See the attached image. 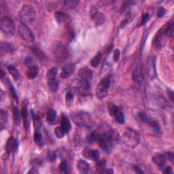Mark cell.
Here are the masks:
<instances>
[{
    "instance_id": "obj_1",
    "label": "cell",
    "mask_w": 174,
    "mask_h": 174,
    "mask_svg": "<svg viewBox=\"0 0 174 174\" xmlns=\"http://www.w3.org/2000/svg\"><path fill=\"white\" fill-rule=\"evenodd\" d=\"M95 142L97 143L103 151L110 153L114 146V143L120 139V135L117 130L111 129H106L103 132L94 131Z\"/></svg>"
},
{
    "instance_id": "obj_35",
    "label": "cell",
    "mask_w": 174,
    "mask_h": 174,
    "mask_svg": "<svg viewBox=\"0 0 174 174\" xmlns=\"http://www.w3.org/2000/svg\"><path fill=\"white\" fill-rule=\"evenodd\" d=\"M31 50L35 54V55L38 57L40 61H44L46 59L45 54L41 51L39 48L35 46H32Z\"/></svg>"
},
{
    "instance_id": "obj_50",
    "label": "cell",
    "mask_w": 174,
    "mask_h": 174,
    "mask_svg": "<svg viewBox=\"0 0 174 174\" xmlns=\"http://www.w3.org/2000/svg\"><path fill=\"white\" fill-rule=\"evenodd\" d=\"M165 12H166V10L163 7H159L158 8V10H157V17L159 18H161L163 17V16L165 15Z\"/></svg>"
},
{
    "instance_id": "obj_45",
    "label": "cell",
    "mask_w": 174,
    "mask_h": 174,
    "mask_svg": "<svg viewBox=\"0 0 174 174\" xmlns=\"http://www.w3.org/2000/svg\"><path fill=\"white\" fill-rule=\"evenodd\" d=\"M92 155H93V150L86 148L82 152V156L84 157L85 159L89 160H92Z\"/></svg>"
},
{
    "instance_id": "obj_46",
    "label": "cell",
    "mask_w": 174,
    "mask_h": 174,
    "mask_svg": "<svg viewBox=\"0 0 174 174\" xmlns=\"http://www.w3.org/2000/svg\"><path fill=\"white\" fill-rule=\"evenodd\" d=\"M68 162L66 160H63L61 161V163L59 165V169L60 170L63 172V173H68Z\"/></svg>"
},
{
    "instance_id": "obj_43",
    "label": "cell",
    "mask_w": 174,
    "mask_h": 174,
    "mask_svg": "<svg viewBox=\"0 0 174 174\" xmlns=\"http://www.w3.org/2000/svg\"><path fill=\"white\" fill-rule=\"evenodd\" d=\"M75 37V33H74V31L73 30V29L69 27L68 28L67 30V34H66V40L68 42H72V40Z\"/></svg>"
},
{
    "instance_id": "obj_14",
    "label": "cell",
    "mask_w": 174,
    "mask_h": 174,
    "mask_svg": "<svg viewBox=\"0 0 174 174\" xmlns=\"http://www.w3.org/2000/svg\"><path fill=\"white\" fill-rule=\"evenodd\" d=\"M156 59L155 57H152L148 61L147 63V72L148 76L152 79H154L156 77V66H155Z\"/></svg>"
},
{
    "instance_id": "obj_21",
    "label": "cell",
    "mask_w": 174,
    "mask_h": 174,
    "mask_svg": "<svg viewBox=\"0 0 174 174\" xmlns=\"http://www.w3.org/2000/svg\"><path fill=\"white\" fill-rule=\"evenodd\" d=\"M1 51L2 52L13 54L15 52L16 49L15 47L11 43L6 42V41H2Z\"/></svg>"
},
{
    "instance_id": "obj_9",
    "label": "cell",
    "mask_w": 174,
    "mask_h": 174,
    "mask_svg": "<svg viewBox=\"0 0 174 174\" xmlns=\"http://www.w3.org/2000/svg\"><path fill=\"white\" fill-rule=\"evenodd\" d=\"M53 54L59 61H63L68 59L69 52L65 45L61 42H57L53 48Z\"/></svg>"
},
{
    "instance_id": "obj_36",
    "label": "cell",
    "mask_w": 174,
    "mask_h": 174,
    "mask_svg": "<svg viewBox=\"0 0 174 174\" xmlns=\"http://www.w3.org/2000/svg\"><path fill=\"white\" fill-rule=\"evenodd\" d=\"M59 81L57 80H54L51 81H48V86L50 90L52 93H56L59 89Z\"/></svg>"
},
{
    "instance_id": "obj_47",
    "label": "cell",
    "mask_w": 174,
    "mask_h": 174,
    "mask_svg": "<svg viewBox=\"0 0 174 174\" xmlns=\"http://www.w3.org/2000/svg\"><path fill=\"white\" fill-rule=\"evenodd\" d=\"M138 117L139 118V121L141 122H147L148 120V117H147L146 114L144 112V111H140V112H139L138 114Z\"/></svg>"
},
{
    "instance_id": "obj_12",
    "label": "cell",
    "mask_w": 174,
    "mask_h": 174,
    "mask_svg": "<svg viewBox=\"0 0 174 174\" xmlns=\"http://www.w3.org/2000/svg\"><path fill=\"white\" fill-rule=\"evenodd\" d=\"M78 76L80 80L90 82L93 77V71L87 67H84L79 69L78 71Z\"/></svg>"
},
{
    "instance_id": "obj_40",
    "label": "cell",
    "mask_w": 174,
    "mask_h": 174,
    "mask_svg": "<svg viewBox=\"0 0 174 174\" xmlns=\"http://www.w3.org/2000/svg\"><path fill=\"white\" fill-rule=\"evenodd\" d=\"M73 101V95L72 91H68L65 95V102L66 105L68 107L72 106Z\"/></svg>"
},
{
    "instance_id": "obj_16",
    "label": "cell",
    "mask_w": 174,
    "mask_h": 174,
    "mask_svg": "<svg viewBox=\"0 0 174 174\" xmlns=\"http://www.w3.org/2000/svg\"><path fill=\"white\" fill-rule=\"evenodd\" d=\"M75 71V65L73 63H68L64 65L61 69V76L63 78H68L70 76H72Z\"/></svg>"
},
{
    "instance_id": "obj_13",
    "label": "cell",
    "mask_w": 174,
    "mask_h": 174,
    "mask_svg": "<svg viewBox=\"0 0 174 174\" xmlns=\"http://www.w3.org/2000/svg\"><path fill=\"white\" fill-rule=\"evenodd\" d=\"M27 106H28V101L27 99L24 100L23 102V105L21 107V111H20V114H21V118L23 119V126L24 128L26 130L29 128V118H28V111H27Z\"/></svg>"
},
{
    "instance_id": "obj_24",
    "label": "cell",
    "mask_w": 174,
    "mask_h": 174,
    "mask_svg": "<svg viewBox=\"0 0 174 174\" xmlns=\"http://www.w3.org/2000/svg\"><path fill=\"white\" fill-rule=\"evenodd\" d=\"M31 114L33 119V122H34V126L35 130H40V129L42 127V121L41 118L38 117V115H36L34 110H31Z\"/></svg>"
},
{
    "instance_id": "obj_22",
    "label": "cell",
    "mask_w": 174,
    "mask_h": 174,
    "mask_svg": "<svg viewBox=\"0 0 174 174\" xmlns=\"http://www.w3.org/2000/svg\"><path fill=\"white\" fill-rule=\"evenodd\" d=\"M55 18L58 23H65L69 22V17L64 12L59 11L57 12L55 14Z\"/></svg>"
},
{
    "instance_id": "obj_41",
    "label": "cell",
    "mask_w": 174,
    "mask_h": 174,
    "mask_svg": "<svg viewBox=\"0 0 174 174\" xmlns=\"http://www.w3.org/2000/svg\"><path fill=\"white\" fill-rule=\"evenodd\" d=\"M55 133L57 136V138L59 139H62L64 138L65 135L66 134L65 131L63 129V128H62L61 126L60 127H57L55 128Z\"/></svg>"
},
{
    "instance_id": "obj_55",
    "label": "cell",
    "mask_w": 174,
    "mask_h": 174,
    "mask_svg": "<svg viewBox=\"0 0 174 174\" xmlns=\"http://www.w3.org/2000/svg\"><path fill=\"white\" fill-rule=\"evenodd\" d=\"M163 173H173V171H172V169L171 167H165L164 170L163 171Z\"/></svg>"
},
{
    "instance_id": "obj_33",
    "label": "cell",
    "mask_w": 174,
    "mask_h": 174,
    "mask_svg": "<svg viewBox=\"0 0 174 174\" xmlns=\"http://www.w3.org/2000/svg\"><path fill=\"white\" fill-rule=\"evenodd\" d=\"M20 118H21V114L20 113L19 109L16 106H13V118L15 125L19 126L20 124Z\"/></svg>"
},
{
    "instance_id": "obj_38",
    "label": "cell",
    "mask_w": 174,
    "mask_h": 174,
    "mask_svg": "<svg viewBox=\"0 0 174 174\" xmlns=\"http://www.w3.org/2000/svg\"><path fill=\"white\" fill-rule=\"evenodd\" d=\"M56 117H57V112L55 110H51L50 111H48V112L47 113V115H46V120L49 123L52 124L55 122Z\"/></svg>"
},
{
    "instance_id": "obj_19",
    "label": "cell",
    "mask_w": 174,
    "mask_h": 174,
    "mask_svg": "<svg viewBox=\"0 0 174 174\" xmlns=\"http://www.w3.org/2000/svg\"><path fill=\"white\" fill-rule=\"evenodd\" d=\"M143 78L144 77L142 69H141L139 67H138L135 69L133 73V81L136 82L137 84L141 85L142 84Z\"/></svg>"
},
{
    "instance_id": "obj_39",
    "label": "cell",
    "mask_w": 174,
    "mask_h": 174,
    "mask_svg": "<svg viewBox=\"0 0 174 174\" xmlns=\"http://www.w3.org/2000/svg\"><path fill=\"white\" fill-rule=\"evenodd\" d=\"M115 121L118 122V124H123L125 122V116H124V114L122 111L119 110L117 114L115 115V117H114Z\"/></svg>"
},
{
    "instance_id": "obj_5",
    "label": "cell",
    "mask_w": 174,
    "mask_h": 174,
    "mask_svg": "<svg viewBox=\"0 0 174 174\" xmlns=\"http://www.w3.org/2000/svg\"><path fill=\"white\" fill-rule=\"evenodd\" d=\"M0 30L4 38H12L15 34V26L12 19L7 16H2L0 20Z\"/></svg>"
},
{
    "instance_id": "obj_56",
    "label": "cell",
    "mask_w": 174,
    "mask_h": 174,
    "mask_svg": "<svg viewBox=\"0 0 174 174\" xmlns=\"http://www.w3.org/2000/svg\"><path fill=\"white\" fill-rule=\"evenodd\" d=\"M133 169L134 171L138 173H144V171L142 170V169H141L140 167H139L138 166H134L133 167Z\"/></svg>"
},
{
    "instance_id": "obj_18",
    "label": "cell",
    "mask_w": 174,
    "mask_h": 174,
    "mask_svg": "<svg viewBox=\"0 0 174 174\" xmlns=\"http://www.w3.org/2000/svg\"><path fill=\"white\" fill-rule=\"evenodd\" d=\"M77 169L80 173H88L90 171V165L84 160H80L77 163Z\"/></svg>"
},
{
    "instance_id": "obj_15",
    "label": "cell",
    "mask_w": 174,
    "mask_h": 174,
    "mask_svg": "<svg viewBox=\"0 0 174 174\" xmlns=\"http://www.w3.org/2000/svg\"><path fill=\"white\" fill-rule=\"evenodd\" d=\"M152 160L153 161V163H154L156 166H158L160 169H163L164 168L165 164H166L167 157L165 154L157 153V154L152 156Z\"/></svg>"
},
{
    "instance_id": "obj_23",
    "label": "cell",
    "mask_w": 174,
    "mask_h": 174,
    "mask_svg": "<svg viewBox=\"0 0 174 174\" xmlns=\"http://www.w3.org/2000/svg\"><path fill=\"white\" fill-rule=\"evenodd\" d=\"M6 85L8 86V89H9V90H10L12 99H14V100L15 101V102L16 103H19V97H18V95H17V93H16V90L14 89V87L13 86V85H12V84L11 83V82L10 81V80L8 79V78H6Z\"/></svg>"
},
{
    "instance_id": "obj_7",
    "label": "cell",
    "mask_w": 174,
    "mask_h": 174,
    "mask_svg": "<svg viewBox=\"0 0 174 174\" xmlns=\"http://www.w3.org/2000/svg\"><path fill=\"white\" fill-rule=\"evenodd\" d=\"M72 119L73 122L79 126L89 127L92 125L93 120L91 116L89 113L85 111H78L73 114L72 115Z\"/></svg>"
},
{
    "instance_id": "obj_30",
    "label": "cell",
    "mask_w": 174,
    "mask_h": 174,
    "mask_svg": "<svg viewBox=\"0 0 174 174\" xmlns=\"http://www.w3.org/2000/svg\"><path fill=\"white\" fill-rule=\"evenodd\" d=\"M119 107L113 103H108L107 105V111L111 117H114L119 110Z\"/></svg>"
},
{
    "instance_id": "obj_6",
    "label": "cell",
    "mask_w": 174,
    "mask_h": 174,
    "mask_svg": "<svg viewBox=\"0 0 174 174\" xmlns=\"http://www.w3.org/2000/svg\"><path fill=\"white\" fill-rule=\"evenodd\" d=\"M111 86V79L109 76H106L101 80L95 89V95L99 99H104Z\"/></svg>"
},
{
    "instance_id": "obj_44",
    "label": "cell",
    "mask_w": 174,
    "mask_h": 174,
    "mask_svg": "<svg viewBox=\"0 0 174 174\" xmlns=\"http://www.w3.org/2000/svg\"><path fill=\"white\" fill-rule=\"evenodd\" d=\"M149 19H150V15H149L148 12L144 13L142 16V19H141V20L139 22V24L137 25V27H139L144 25V24L148 21Z\"/></svg>"
},
{
    "instance_id": "obj_31",
    "label": "cell",
    "mask_w": 174,
    "mask_h": 174,
    "mask_svg": "<svg viewBox=\"0 0 174 174\" xmlns=\"http://www.w3.org/2000/svg\"><path fill=\"white\" fill-rule=\"evenodd\" d=\"M58 73V69L57 68H52L50 69L46 73V79L48 81H51L56 80V78Z\"/></svg>"
},
{
    "instance_id": "obj_27",
    "label": "cell",
    "mask_w": 174,
    "mask_h": 174,
    "mask_svg": "<svg viewBox=\"0 0 174 174\" xmlns=\"http://www.w3.org/2000/svg\"><path fill=\"white\" fill-rule=\"evenodd\" d=\"M101 58H102V53L101 51H99L96 54V55L91 59V60L90 61V65L92 66L93 68H97V66L99 65V63H100Z\"/></svg>"
},
{
    "instance_id": "obj_4",
    "label": "cell",
    "mask_w": 174,
    "mask_h": 174,
    "mask_svg": "<svg viewBox=\"0 0 174 174\" xmlns=\"http://www.w3.org/2000/svg\"><path fill=\"white\" fill-rule=\"evenodd\" d=\"M35 17V10L31 5H24L19 12V19L20 21L26 25L34 22Z\"/></svg>"
},
{
    "instance_id": "obj_2",
    "label": "cell",
    "mask_w": 174,
    "mask_h": 174,
    "mask_svg": "<svg viewBox=\"0 0 174 174\" xmlns=\"http://www.w3.org/2000/svg\"><path fill=\"white\" fill-rule=\"evenodd\" d=\"M173 19L169 20L164 26L161 27L159 31L156 33L152 44L156 50L160 49L163 47V39L165 37H173Z\"/></svg>"
},
{
    "instance_id": "obj_37",
    "label": "cell",
    "mask_w": 174,
    "mask_h": 174,
    "mask_svg": "<svg viewBox=\"0 0 174 174\" xmlns=\"http://www.w3.org/2000/svg\"><path fill=\"white\" fill-rule=\"evenodd\" d=\"M79 3V1H76V0H67V1L63 2L64 6L69 8V9H74V8H76L78 6Z\"/></svg>"
},
{
    "instance_id": "obj_10",
    "label": "cell",
    "mask_w": 174,
    "mask_h": 174,
    "mask_svg": "<svg viewBox=\"0 0 174 174\" xmlns=\"http://www.w3.org/2000/svg\"><path fill=\"white\" fill-rule=\"evenodd\" d=\"M90 18L95 25L96 27H99L103 25L106 22V16L101 12L94 10L90 15Z\"/></svg>"
},
{
    "instance_id": "obj_54",
    "label": "cell",
    "mask_w": 174,
    "mask_h": 174,
    "mask_svg": "<svg viewBox=\"0 0 174 174\" xmlns=\"http://www.w3.org/2000/svg\"><path fill=\"white\" fill-rule=\"evenodd\" d=\"M167 95L169 99H170V101L173 103V91L171 89H167Z\"/></svg>"
},
{
    "instance_id": "obj_32",
    "label": "cell",
    "mask_w": 174,
    "mask_h": 174,
    "mask_svg": "<svg viewBox=\"0 0 174 174\" xmlns=\"http://www.w3.org/2000/svg\"><path fill=\"white\" fill-rule=\"evenodd\" d=\"M8 72L10 73V75L12 76L15 80H18L20 78V73L19 70L16 69L13 65L8 66Z\"/></svg>"
},
{
    "instance_id": "obj_25",
    "label": "cell",
    "mask_w": 174,
    "mask_h": 174,
    "mask_svg": "<svg viewBox=\"0 0 174 174\" xmlns=\"http://www.w3.org/2000/svg\"><path fill=\"white\" fill-rule=\"evenodd\" d=\"M34 140L35 144L40 148L43 147L44 145L42 135L41 134L40 130H35L34 134Z\"/></svg>"
},
{
    "instance_id": "obj_34",
    "label": "cell",
    "mask_w": 174,
    "mask_h": 174,
    "mask_svg": "<svg viewBox=\"0 0 174 174\" xmlns=\"http://www.w3.org/2000/svg\"><path fill=\"white\" fill-rule=\"evenodd\" d=\"M90 87V82L89 81H84V80H80V83H79V88L80 91L81 93H84L89 91Z\"/></svg>"
},
{
    "instance_id": "obj_8",
    "label": "cell",
    "mask_w": 174,
    "mask_h": 174,
    "mask_svg": "<svg viewBox=\"0 0 174 174\" xmlns=\"http://www.w3.org/2000/svg\"><path fill=\"white\" fill-rule=\"evenodd\" d=\"M19 35L21 38L27 43H32L35 40V35L27 25L20 23L18 28Z\"/></svg>"
},
{
    "instance_id": "obj_11",
    "label": "cell",
    "mask_w": 174,
    "mask_h": 174,
    "mask_svg": "<svg viewBox=\"0 0 174 174\" xmlns=\"http://www.w3.org/2000/svg\"><path fill=\"white\" fill-rule=\"evenodd\" d=\"M19 147V143L17 139L14 138V137L10 136L8 138L6 144V151L8 154H10L12 152H15L17 150Z\"/></svg>"
},
{
    "instance_id": "obj_17",
    "label": "cell",
    "mask_w": 174,
    "mask_h": 174,
    "mask_svg": "<svg viewBox=\"0 0 174 174\" xmlns=\"http://www.w3.org/2000/svg\"><path fill=\"white\" fill-rule=\"evenodd\" d=\"M39 73V68L36 65H31L29 67L26 72L27 77L30 80L35 79Z\"/></svg>"
},
{
    "instance_id": "obj_26",
    "label": "cell",
    "mask_w": 174,
    "mask_h": 174,
    "mask_svg": "<svg viewBox=\"0 0 174 174\" xmlns=\"http://www.w3.org/2000/svg\"><path fill=\"white\" fill-rule=\"evenodd\" d=\"M8 116L7 111L2 109L0 110V125H1V129L3 130L6 127V125L8 122Z\"/></svg>"
},
{
    "instance_id": "obj_57",
    "label": "cell",
    "mask_w": 174,
    "mask_h": 174,
    "mask_svg": "<svg viewBox=\"0 0 174 174\" xmlns=\"http://www.w3.org/2000/svg\"><path fill=\"white\" fill-rule=\"evenodd\" d=\"M114 171H113V169H105V170L103 171V173H107V174H111V173H113Z\"/></svg>"
},
{
    "instance_id": "obj_42",
    "label": "cell",
    "mask_w": 174,
    "mask_h": 174,
    "mask_svg": "<svg viewBox=\"0 0 174 174\" xmlns=\"http://www.w3.org/2000/svg\"><path fill=\"white\" fill-rule=\"evenodd\" d=\"M131 17V12H128L125 15V19L122 20L121 24H120V27H121V29H123L125 27L127 24L129 23Z\"/></svg>"
},
{
    "instance_id": "obj_3",
    "label": "cell",
    "mask_w": 174,
    "mask_h": 174,
    "mask_svg": "<svg viewBox=\"0 0 174 174\" xmlns=\"http://www.w3.org/2000/svg\"><path fill=\"white\" fill-rule=\"evenodd\" d=\"M122 141L127 146L131 148H135L139 144L140 135L133 129L127 128L122 134Z\"/></svg>"
},
{
    "instance_id": "obj_48",
    "label": "cell",
    "mask_w": 174,
    "mask_h": 174,
    "mask_svg": "<svg viewBox=\"0 0 174 174\" xmlns=\"http://www.w3.org/2000/svg\"><path fill=\"white\" fill-rule=\"evenodd\" d=\"M42 165V161L40 159H35L33 160L32 165H33V167H34V168H35V169L39 168Z\"/></svg>"
},
{
    "instance_id": "obj_28",
    "label": "cell",
    "mask_w": 174,
    "mask_h": 174,
    "mask_svg": "<svg viewBox=\"0 0 174 174\" xmlns=\"http://www.w3.org/2000/svg\"><path fill=\"white\" fill-rule=\"evenodd\" d=\"M106 168V160L103 159L100 161H97L95 165V173H103V171Z\"/></svg>"
},
{
    "instance_id": "obj_49",
    "label": "cell",
    "mask_w": 174,
    "mask_h": 174,
    "mask_svg": "<svg viewBox=\"0 0 174 174\" xmlns=\"http://www.w3.org/2000/svg\"><path fill=\"white\" fill-rule=\"evenodd\" d=\"M120 57H121V52H120L118 49H116L114 52V55H113L114 62L117 63L120 59Z\"/></svg>"
},
{
    "instance_id": "obj_51",
    "label": "cell",
    "mask_w": 174,
    "mask_h": 174,
    "mask_svg": "<svg viewBox=\"0 0 174 174\" xmlns=\"http://www.w3.org/2000/svg\"><path fill=\"white\" fill-rule=\"evenodd\" d=\"M99 152L97 150H93V155H92V160L95 161V162H97L99 159Z\"/></svg>"
},
{
    "instance_id": "obj_58",
    "label": "cell",
    "mask_w": 174,
    "mask_h": 174,
    "mask_svg": "<svg viewBox=\"0 0 174 174\" xmlns=\"http://www.w3.org/2000/svg\"><path fill=\"white\" fill-rule=\"evenodd\" d=\"M29 173H38V171L37 170V169H35V168H32L31 170L28 172Z\"/></svg>"
},
{
    "instance_id": "obj_52",
    "label": "cell",
    "mask_w": 174,
    "mask_h": 174,
    "mask_svg": "<svg viewBox=\"0 0 174 174\" xmlns=\"http://www.w3.org/2000/svg\"><path fill=\"white\" fill-rule=\"evenodd\" d=\"M48 159L51 161V162H54L56 159V154L55 152L53 151H48Z\"/></svg>"
},
{
    "instance_id": "obj_20",
    "label": "cell",
    "mask_w": 174,
    "mask_h": 174,
    "mask_svg": "<svg viewBox=\"0 0 174 174\" xmlns=\"http://www.w3.org/2000/svg\"><path fill=\"white\" fill-rule=\"evenodd\" d=\"M61 127L63 128V129L65 131L66 134L68 133L69 131L72 129L71 123L68 117H66L65 115L63 114L61 117Z\"/></svg>"
},
{
    "instance_id": "obj_29",
    "label": "cell",
    "mask_w": 174,
    "mask_h": 174,
    "mask_svg": "<svg viewBox=\"0 0 174 174\" xmlns=\"http://www.w3.org/2000/svg\"><path fill=\"white\" fill-rule=\"evenodd\" d=\"M146 123L152 128L153 130H154V131H155L156 133H160V132L161 128H160V124L159 123L158 121H155V120L148 118Z\"/></svg>"
},
{
    "instance_id": "obj_53",
    "label": "cell",
    "mask_w": 174,
    "mask_h": 174,
    "mask_svg": "<svg viewBox=\"0 0 174 174\" xmlns=\"http://www.w3.org/2000/svg\"><path fill=\"white\" fill-rule=\"evenodd\" d=\"M166 155L167 158L169 159V160L171 161V163H173V159H174V155L173 152H167V154L165 155Z\"/></svg>"
}]
</instances>
